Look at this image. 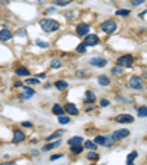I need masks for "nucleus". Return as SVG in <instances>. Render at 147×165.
I'll return each mask as SVG.
<instances>
[{
  "label": "nucleus",
  "instance_id": "10",
  "mask_svg": "<svg viewBox=\"0 0 147 165\" xmlns=\"http://www.w3.org/2000/svg\"><path fill=\"white\" fill-rule=\"evenodd\" d=\"M12 33L6 28V27H3V30L2 31H0V40H2V41H9L10 38H12Z\"/></svg>",
  "mask_w": 147,
  "mask_h": 165
},
{
  "label": "nucleus",
  "instance_id": "31",
  "mask_svg": "<svg viewBox=\"0 0 147 165\" xmlns=\"http://www.w3.org/2000/svg\"><path fill=\"white\" fill-rule=\"evenodd\" d=\"M85 148L90 149V150H94V149H96V143H93V141H88V140H87V141H85Z\"/></svg>",
  "mask_w": 147,
  "mask_h": 165
},
{
  "label": "nucleus",
  "instance_id": "32",
  "mask_svg": "<svg viewBox=\"0 0 147 165\" xmlns=\"http://www.w3.org/2000/svg\"><path fill=\"white\" fill-rule=\"evenodd\" d=\"M35 43H37V46H38V47H43V49H46V47H49V43H47V41H41V40H37Z\"/></svg>",
  "mask_w": 147,
  "mask_h": 165
},
{
  "label": "nucleus",
  "instance_id": "15",
  "mask_svg": "<svg viewBox=\"0 0 147 165\" xmlns=\"http://www.w3.org/2000/svg\"><path fill=\"white\" fill-rule=\"evenodd\" d=\"M16 74L25 77V75H30V71L27 68H24V66H19V68H16Z\"/></svg>",
  "mask_w": 147,
  "mask_h": 165
},
{
  "label": "nucleus",
  "instance_id": "38",
  "mask_svg": "<svg viewBox=\"0 0 147 165\" xmlns=\"http://www.w3.org/2000/svg\"><path fill=\"white\" fill-rule=\"evenodd\" d=\"M25 33H27L25 30L21 28V30H18V31H16V36H25Z\"/></svg>",
  "mask_w": 147,
  "mask_h": 165
},
{
  "label": "nucleus",
  "instance_id": "30",
  "mask_svg": "<svg viewBox=\"0 0 147 165\" xmlns=\"http://www.w3.org/2000/svg\"><path fill=\"white\" fill-rule=\"evenodd\" d=\"M77 52L78 53H84L85 52V43H81V44L77 46Z\"/></svg>",
  "mask_w": 147,
  "mask_h": 165
},
{
  "label": "nucleus",
  "instance_id": "19",
  "mask_svg": "<svg viewBox=\"0 0 147 165\" xmlns=\"http://www.w3.org/2000/svg\"><path fill=\"white\" fill-rule=\"evenodd\" d=\"M109 77H106V75H100L99 77V84L100 86H109Z\"/></svg>",
  "mask_w": 147,
  "mask_h": 165
},
{
  "label": "nucleus",
  "instance_id": "8",
  "mask_svg": "<svg viewBox=\"0 0 147 165\" xmlns=\"http://www.w3.org/2000/svg\"><path fill=\"white\" fill-rule=\"evenodd\" d=\"M90 63L91 65H94V66H106V63H107V61L105 59V58H91L90 59Z\"/></svg>",
  "mask_w": 147,
  "mask_h": 165
},
{
  "label": "nucleus",
  "instance_id": "16",
  "mask_svg": "<svg viewBox=\"0 0 147 165\" xmlns=\"http://www.w3.org/2000/svg\"><path fill=\"white\" fill-rule=\"evenodd\" d=\"M81 141H83V137L77 136V137H72L71 140H68V143L72 146V145H81Z\"/></svg>",
  "mask_w": 147,
  "mask_h": 165
},
{
  "label": "nucleus",
  "instance_id": "9",
  "mask_svg": "<svg viewBox=\"0 0 147 165\" xmlns=\"http://www.w3.org/2000/svg\"><path fill=\"white\" fill-rule=\"evenodd\" d=\"M128 134H130L128 130H118V131H115V133L112 134V140H121V139L127 137Z\"/></svg>",
  "mask_w": 147,
  "mask_h": 165
},
{
  "label": "nucleus",
  "instance_id": "35",
  "mask_svg": "<svg viewBox=\"0 0 147 165\" xmlns=\"http://www.w3.org/2000/svg\"><path fill=\"white\" fill-rule=\"evenodd\" d=\"M109 105H110V102H109L107 99H102V100H100V106L106 108V106H109Z\"/></svg>",
  "mask_w": 147,
  "mask_h": 165
},
{
  "label": "nucleus",
  "instance_id": "20",
  "mask_svg": "<svg viewBox=\"0 0 147 165\" xmlns=\"http://www.w3.org/2000/svg\"><path fill=\"white\" fill-rule=\"evenodd\" d=\"M112 74H115V75H121V74H124V66H121V65L115 66V68L112 69Z\"/></svg>",
  "mask_w": 147,
  "mask_h": 165
},
{
  "label": "nucleus",
  "instance_id": "11",
  "mask_svg": "<svg viewBox=\"0 0 147 165\" xmlns=\"http://www.w3.org/2000/svg\"><path fill=\"white\" fill-rule=\"evenodd\" d=\"M25 140V134L21 130H15L13 131V143H21V141Z\"/></svg>",
  "mask_w": 147,
  "mask_h": 165
},
{
  "label": "nucleus",
  "instance_id": "14",
  "mask_svg": "<svg viewBox=\"0 0 147 165\" xmlns=\"http://www.w3.org/2000/svg\"><path fill=\"white\" fill-rule=\"evenodd\" d=\"M35 94V91L33 90V88H30V87H25L24 88V94H22V97L24 99H30V97H33Z\"/></svg>",
  "mask_w": 147,
  "mask_h": 165
},
{
  "label": "nucleus",
  "instance_id": "4",
  "mask_svg": "<svg viewBox=\"0 0 147 165\" xmlns=\"http://www.w3.org/2000/svg\"><path fill=\"white\" fill-rule=\"evenodd\" d=\"M132 61H134V58L131 56V55H124V56H121V58H118V65H121V66H131L132 65Z\"/></svg>",
  "mask_w": 147,
  "mask_h": 165
},
{
  "label": "nucleus",
  "instance_id": "22",
  "mask_svg": "<svg viewBox=\"0 0 147 165\" xmlns=\"http://www.w3.org/2000/svg\"><path fill=\"white\" fill-rule=\"evenodd\" d=\"M85 100L90 102V103H93V102L96 100V96H94L93 91H87V93H85Z\"/></svg>",
  "mask_w": 147,
  "mask_h": 165
},
{
  "label": "nucleus",
  "instance_id": "5",
  "mask_svg": "<svg viewBox=\"0 0 147 165\" xmlns=\"http://www.w3.org/2000/svg\"><path fill=\"white\" fill-rule=\"evenodd\" d=\"M134 121V116H131L130 113H122L119 116H116V123L119 124H131Z\"/></svg>",
  "mask_w": 147,
  "mask_h": 165
},
{
  "label": "nucleus",
  "instance_id": "7",
  "mask_svg": "<svg viewBox=\"0 0 147 165\" xmlns=\"http://www.w3.org/2000/svg\"><path fill=\"white\" fill-rule=\"evenodd\" d=\"M88 33H90V27L87 25V24H80V25L77 27V34H78V36L85 37Z\"/></svg>",
  "mask_w": 147,
  "mask_h": 165
},
{
  "label": "nucleus",
  "instance_id": "26",
  "mask_svg": "<svg viewBox=\"0 0 147 165\" xmlns=\"http://www.w3.org/2000/svg\"><path fill=\"white\" fill-rule=\"evenodd\" d=\"M72 2H74V0H55V3L59 5V6H66V5H69Z\"/></svg>",
  "mask_w": 147,
  "mask_h": 165
},
{
  "label": "nucleus",
  "instance_id": "2",
  "mask_svg": "<svg viewBox=\"0 0 147 165\" xmlns=\"http://www.w3.org/2000/svg\"><path fill=\"white\" fill-rule=\"evenodd\" d=\"M100 28H102V31L112 34V33L116 30V22H115V21H106V22L102 24V27H100Z\"/></svg>",
  "mask_w": 147,
  "mask_h": 165
},
{
  "label": "nucleus",
  "instance_id": "13",
  "mask_svg": "<svg viewBox=\"0 0 147 165\" xmlns=\"http://www.w3.org/2000/svg\"><path fill=\"white\" fill-rule=\"evenodd\" d=\"M94 143H96V145H102V146H107L109 141H107V139H106L105 136H97V137L94 139Z\"/></svg>",
  "mask_w": 147,
  "mask_h": 165
},
{
  "label": "nucleus",
  "instance_id": "40",
  "mask_svg": "<svg viewBox=\"0 0 147 165\" xmlns=\"http://www.w3.org/2000/svg\"><path fill=\"white\" fill-rule=\"evenodd\" d=\"M22 125H24V127H30V128L33 127V124H31V123H28V121H25V123H22Z\"/></svg>",
  "mask_w": 147,
  "mask_h": 165
},
{
  "label": "nucleus",
  "instance_id": "27",
  "mask_svg": "<svg viewBox=\"0 0 147 165\" xmlns=\"http://www.w3.org/2000/svg\"><path fill=\"white\" fill-rule=\"evenodd\" d=\"M116 15H118V16H128V15H130V10H127V9H119V10H116Z\"/></svg>",
  "mask_w": 147,
  "mask_h": 165
},
{
  "label": "nucleus",
  "instance_id": "36",
  "mask_svg": "<svg viewBox=\"0 0 147 165\" xmlns=\"http://www.w3.org/2000/svg\"><path fill=\"white\" fill-rule=\"evenodd\" d=\"M40 81L37 80V78H28L27 80V84H38Z\"/></svg>",
  "mask_w": 147,
  "mask_h": 165
},
{
  "label": "nucleus",
  "instance_id": "3",
  "mask_svg": "<svg viewBox=\"0 0 147 165\" xmlns=\"http://www.w3.org/2000/svg\"><path fill=\"white\" fill-rule=\"evenodd\" d=\"M128 84H130L131 88H135V90H140V88L144 87V83H143V80L140 77H131L130 81H128Z\"/></svg>",
  "mask_w": 147,
  "mask_h": 165
},
{
  "label": "nucleus",
  "instance_id": "18",
  "mask_svg": "<svg viewBox=\"0 0 147 165\" xmlns=\"http://www.w3.org/2000/svg\"><path fill=\"white\" fill-rule=\"evenodd\" d=\"M55 86H56V88H59V90H65V88L68 87V83L63 81V80H59V81L55 83Z\"/></svg>",
  "mask_w": 147,
  "mask_h": 165
},
{
  "label": "nucleus",
  "instance_id": "37",
  "mask_svg": "<svg viewBox=\"0 0 147 165\" xmlns=\"http://www.w3.org/2000/svg\"><path fill=\"white\" fill-rule=\"evenodd\" d=\"M141 3H144V0H131V5H134V6H138Z\"/></svg>",
  "mask_w": 147,
  "mask_h": 165
},
{
  "label": "nucleus",
  "instance_id": "12",
  "mask_svg": "<svg viewBox=\"0 0 147 165\" xmlns=\"http://www.w3.org/2000/svg\"><path fill=\"white\" fill-rule=\"evenodd\" d=\"M63 111L68 112L69 115H78V109H77V106H75V105H72V103L65 105V109H63Z\"/></svg>",
  "mask_w": 147,
  "mask_h": 165
},
{
  "label": "nucleus",
  "instance_id": "21",
  "mask_svg": "<svg viewBox=\"0 0 147 165\" xmlns=\"http://www.w3.org/2000/svg\"><path fill=\"white\" fill-rule=\"evenodd\" d=\"M58 146H60V141L58 140V141H55V143H49V145H46L44 148H43V150H49V149H55V148H58Z\"/></svg>",
  "mask_w": 147,
  "mask_h": 165
},
{
  "label": "nucleus",
  "instance_id": "29",
  "mask_svg": "<svg viewBox=\"0 0 147 165\" xmlns=\"http://www.w3.org/2000/svg\"><path fill=\"white\" fill-rule=\"evenodd\" d=\"M88 159H90V161L99 159V153H97V152H90V153H88Z\"/></svg>",
  "mask_w": 147,
  "mask_h": 165
},
{
  "label": "nucleus",
  "instance_id": "39",
  "mask_svg": "<svg viewBox=\"0 0 147 165\" xmlns=\"http://www.w3.org/2000/svg\"><path fill=\"white\" fill-rule=\"evenodd\" d=\"M60 156H62V155H52V156H50V161H56V159H59Z\"/></svg>",
  "mask_w": 147,
  "mask_h": 165
},
{
  "label": "nucleus",
  "instance_id": "6",
  "mask_svg": "<svg viewBox=\"0 0 147 165\" xmlns=\"http://www.w3.org/2000/svg\"><path fill=\"white\" fill-rule=\"evenodd\" d=\"M84 43H85V46H96L97 43H99V37H97L96 34H90L88 33L85 36V41Z\"/></svg>",
  "mask_w": 147,
  "mask_h": 165
},
{
  "label": "nucleus",
  "instance_id": "24",
  "mask_svg": "<svg viewBox=\"0 0 147 165\" xmlns=\"http://www.w3.org/2000/svg\"><path fill=\"white\" fill-rule=\"evenodd\" d=\"M52 111H53V113H56V115L63 113V108H62L60 105H58V103H56V105H53V109H52Z\"/></svg>",
  "mask_w": 147,
  "mask_h": 165
},
{
  "label": "nucleus",
  "instance_id": "34",
  "mask_svg": "<svg viewBox=\"0 0 147 165\" xmlns=\"http://www.w3.org/2000/svg\"><path fill=\"white\" fill-rule=\"evenodd\" d=\"M50 66H52V68H59V66H60V62L55 59V61H52V62H50Z\"/></svg>",
  "mask_w": 147,
  "mask_h": 165
},
{
  "label": "nucleus",
  "instance_id": "33",
  "mask_svg": "<svg viewBox=\"0 0 147 165\" xmlns=\"http://www.w3.org/2000/svg\"><path fill=\"white\" fill-rule=\"evenodd\" d=\"M62 134H63V131H58V133H55V134H52V136H49L47 140H53V139H56V137H59V136H62Z\"/></svg>",
  "mask_w": 147,
  "mask_h": 165
},
{
  "label": "nucleus",
  "instance_id": "25",
  "mask_svg": "<svg viewBox=\"0 0 147 165\" xmlns=\"http://www.w3.org/2000/svg\"><path fill=\"white\" fill-rule=\"evenodd\" d=\"M138 116H140V118H146V116H147V106L138 108Z\"/></svg>",
  "mask_w": 147,
  "mask_h": 165
},
{
  "label": "nucleus",
  "instance_id": "1",
  "mask_svg": "<svg viewBox=\"0 0 147 165\" xmlns=\"http://www.w3.org/2000/svg\"><path fill=\"white\" fill-rule=\"evenodd\" d=\"M40 25L46 33H52V31H56L59 28V22L55 21V19H41Z\"/></svg>",
  "mask_w": 147,
  "mask_h": 165
},
{
  "label": "nucleus",
  "instance_id": "23",
  "mask_svg": "<svg viewBox=\"0 0 147 165\" xmlns=\"http://www.w3.org/2000/svg\"><path fill=\"white\" fill-rule=\"evenodd\" d=\"M137 156H138V152H131V153L127 156V164H128V165H130V164H132V161H134Z\"/></svg>",
  "mask_w": 147,
  "mask_h": 165
},
{
  "label": "nucleus",
  "instance_id": "17",
  "mask_svg": "<svg viewBox=\"0 0 147 165\" xmlns=\"http://www.w3.org/2000/svg\"><path fill=\"white\" fill-rule=\"evenodd\" d=\"M71 152H72V153H75V155H80V153L83 152L81 145H72V146H71Z\"/></svg>",
  "mask_w": 147,
  "mask_h": 165
},
{
  "label": "nucleus",
  "instance_id": "28",
  "mask_svg": "<svg viewBox=\"0 0 147 165\" xmlns=\"http://www.w3.org/2000/svg\"><path fill=\"white\" fill-rule=\"evenodd\" d=\"M58 120H59V123H60V124H68V123H69V118H68V116H63V113H60V115H59Z\"/></svg>",
  "mask_w": 147,
  "mask_h": 165
}]
</instances>
